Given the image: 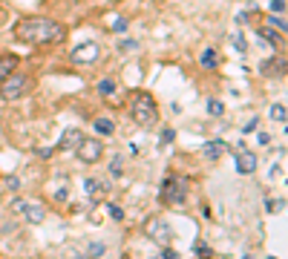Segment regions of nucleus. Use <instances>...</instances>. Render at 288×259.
<instances>
[{"instance_id":"nucleus-1","label":"nucleus","mask_w":288,"mask_h":259,"mask_svg":"<svg viewBox=\"0 0 288 259\" xmlns=\"http://www.w3.org/2000/svg\"><path fill=\"white\" fill-rule=\"evenodd\" d=\"M66 29L52 18H44V15H29V18H20L18 26H15V38L23 41V44L32 46H49L63 41Z\"/></svg>"},{"instance_id":"nucleus-2","label":"nucleus","mask_w":288,"mask_h":259,"mask_svg":"<svg viewBox=\"0 0 288 259\" xmlns=\"http://www.w3.org/2000/svg\"><path fill=\"white\" fill-rule=\"evenodd\" d=\"M133 121L141 130H150V127H156V121H159V107H156V101L150 92H138L133 98Z\"/></svg>"},{"instance_id":"nucleus-3","label":"nucleus","mask_w":288,"mask_h":259,"mask_svg":"<svg viewBox=\"0 0 288 259\" xmlns=\"http://www.w3.org/2000/svg\"><path fill=\"white\" fill-rule=\"evenodd\" d=\"M159 199H162L164 205H182V202L188 199V181L182 179V176H176V173H170L162 184Z\"/></svg>"},{"instance_id":"nucleus-4","label":"nucleus","mask_w":288,"mask_h":259,"mask_svg":"<svg viewBox=\"0 0 288 259\" xmlns=\"http://www.w3.org/2000/svg\"><path fill=\"white\" fill-rule=\"evenodd\" d=\"M29 87H32V78L15 69V72H9L6 78L0 81V95H3L6 101H15V98H20Z\"/></svg>"},{"instance_id":"nucleus-5","label":"nucleus","mask_w":288,"mask_h":259,"mask_svg":"<svg viewBox=\"0 0 288 259\" xmlns=\"http://www.w3.org/2000/svg\"><path fill=\"white\" fill-rule=\"evenodd\" d=\"M75 156H78L84 164H95V161L104 156V144L95 141V138H81V144L75 147Z\"/></svg>"},{"instance_id":"nucleus-6","label":"nucleus","mask_w":288,"mask_h":259,"mask_svg":"<svg viewBox=\"0 0 288 259\" xmlns=\"http://www.w3.org/2000/svg\"><path fill=\"white\" fill-rule=\"evenodd\" d=\"M15 210H18L26 222H32V225H41L46 219V210H44L41 202H15Z\"/></svg>"},{"instance_id":"nucleus-7","label":"nucleus","mask_w":288,"mask_h":259,"mask_svg":"<svg viewBox=\"0 0 288 259\" xmlns=\"http://www.w3.org/2000/svg\"><path fill=\"white\" fill-rule=\"evenodd\" d=\"M98 58H101V46L98 44H81L69 52L72 63H95Z\"/></svg>"},{"instance_id":"nucleus-8","label":"nucleus","mask_w":288,"mask_h":259,"mask_svg":"<svg viewBox=\"0 0 288 259\" xmlns=\"http://www.w3.org/2000/svg\"><path fill=\"white\" fill-rule=\"evenodd\" d=\"M144 233L153 242H159V245H167V242H170V228H167V222H162V219H150V222L144 225Z\"/></svg>"},{"instance_id":"nucleus-9","label":"nucleus","mask_w":288,"mask_h":259,"mask_svg":"<svg viewBox=\"0 0 288 259\" xmlns=\"http://www.w3.org/2000/svg\"><path fill=\"white\" fill-rule=\"evenodd\" d=\"M236 170H239L242 176L254 173V170H257V156H254V153H248L245 147H239V156H236Z\"/></svg>"},{"instance_id":"nucleus-10","label":"nucleus","mask_w":288,"mask_h":259,"mask_svg":"<svg viewBox=\"0 0 288 259\" xmlns=\"http://www.w3.org/2000/svg\"><path fill=\"white\" fill-rule=\"evenodd\" d=\"M262 75H282L285 72V58H271V61H262Z\"/></svg>"},{"instance_id":"nucleus-11","label":"nucleus","mask_w":288,"mask_h":259,"mask_svg":"<svg viewBox=\"0 0 288 259\" xmlns=\"http://www.w3.org/2000/svg\"><path fill=\"white\" fill-rule=\"evenodd\" d=\"M18 69V55H0V81L6 78V75H9V72H15Z\"/></svg>"},{"instance_id":"nucleus-12","label":"nucleus","mask_w":288,"mask_h":259,"mask_svg":"<svg viewBox=\"0 0 288 259\" xmlns=\"http://www.w3.org/2000/svg\"><path fill=\"white\" fill-rule=\"evenodd\" d=\"M81 138H84L81 130H66V133H63V141H61V150H75V147L81 144Z\"/></svg>"},{"instance_id":"nucleus-13","label":"nucleus","mask_w":288,"mask_h":259,"mask_svg":"<svg viewBox=\"0 0 288 259\" xmlns=\"http://www.w3.org/2000/svg\"><path fill=\"white\" fill-rule=\"evenodd\" d=\"M84 184H87V193H90V196H104V190H107L101 179H87Z\"/></svg>"},{"instance_id":"nucleus-14","label":"nucleus","mask_w":288,"mask_h":259,"mask_svg":"<svg viewBox=\"0 0 288 259\" xmlns=\"http://www.w3.org/2000/svg\"><path fill=\"white\" fill-rule=\"evenodd\" d=\"M222 150H225V144H222V141H210V144H207V147H205V156H207V159H219V156H222Z\"/></svg>"},{"instance_id":"nucleus-15","label":"nucleus","mask_w":288,"mask_h":259,"mask_svg":"<svg viewBox=\"0 0 288 259\" xmlns=\"http://www.w3.org/2000/svg\"><path fill=\"white\" fill-rule=\"evenodd\" d=\"M202 66H207V69H216V66H219V58H216V52H213V49L202 52Z\"/></svg>"},{"instance_id":"nucleus-16","label":"nucleus","mask_w":288,"mask_h":259,"mask_svg":"<svg viewBox=\"0 0 288 259\" xmlns=\"http://www.w3.org/2000/svg\"><path fill=\"white\" fill-rule=\"evenodd\" d=\"M260 32H262V38H268V41H271V44H274V46H282V32H279V35H277V32H271L268 26H262Z\"/></svg>"},{"instance_id":"nucleus-17","label":"nucleus","mask_w":288,"mask_h":259,"mask_svg":"<svg viewBox=\"0 0 288 259\" xmlns=\"http://www.w3.org/2000/svg\"><path fill=\"white\" fill-rule=\"evenodd\" d=\"M95 133L110 135V133H113V121H107V118H98V121H95Z\"/></svg>"},{"instance_id":"nucleus-18","label":"nucleus","mask_w":288,"mask_h":259,"mask_svg":"<svg viewBox=\"0 0 288 259\" xmlns=\"http://www.w3.org/2000/svg\"><path fill=\"white\" fill-rule=\"evenodd\" d=\"M98 92H101V95H107V98H110V95L116 92V84H113V81H101V84H98Z\"/></svg>"},{"instance_id":"nucleus-19","label":"nucleus","mask_w":288,"mask_h":259,"mask_svg":"<svg viewBox=\"0 0 288 259\" xmlns=\"http://www.w3.org/2000/svg\"><path fill=\"white\" fill-rule=\"evenodd\" d=\"M271 118H274V121H285V107H282V104L271 107Z\"/></svg>"},{"instance_id":"nucleus-20","label":"nucleus","mask_w":288,"mask_h":259,"mask_svg":"<svg viewBox=\"0 0 288 259\" xmlns=\"http://www.w3.org/2000/svg\"><path fill=\"white\" fill-rule=\"evenodd\" d=\"M271 15H285V0H271Z\"/></svg>"},{"instance_id":"nucleus-21","label":"nucleus","mask_w":288,"mask_h":259,"mask_svg":"<svg viewBox=\"0 0 288 259\" xmlns=\"http://www.w3.org/2000/svg\"><path fill=\"white\" fill-rule=\"evenodd\" d=\"M207 109H210L213 116H222V113H225V107H222L219 101H210V104H207Z\"/></svg>"},{"instance_id":"nucleus-22","label":"nucleus","mask_w":288,"mask_h":259,"mask_svg":"<svg viewBox=\"0 0 288 259\" xmlns=\"http://www.w3.org/2000/svg\"><path fill=\"white\" fill-rule=\"evenodd\" d=\"M271 26H277L279 32H285V20H282V18H277V15H271Z\"/></svg>"},{"instance_id":"nucleus-23","label":"nucleus","mask_w":288,"mask_h":259,"mask_svg":"<svg viewBox=\"0 0 288 259\" xmlns=\"http://www.w3.org/2000/svg\"><path fill=\"white\" fill-rule=\"evenodd\" d=\"M110 216H113V219H124V210L118 205H110Z\"/></svg>"},{"instance_id":"nucleus-24","label":"nucleus","mask_w":288,"mask_h":259,"mask_svg":"<svg viewBox=\"0 0 288 259\" xmlns=\"http://www.w3.org/2000/svg\"><path fill=\"white\" fill-rule=\"evenodd\" d=\"M234 46H236V52H245V41H242V35H234Z\"/></svg>"},{"instance_id":"nucleus-25","label":"nucleus","mask_w":288,"mask_h":259,"mask_svg":"<svg viewBox=\"0 0 288 259\" xmlns=\"http://www.w3.org/2000/svg\"><path fill=\"white\" fill-rule=\"evenodd\" d=\"M110 170H113L116 176H121V159H113V164H110Z\"/></svg>"},{"instance_id":"nucleus-26","label":"nucleus","mask_w":288,"mask_h":259,"mask_svg":"<svg viewBox=\"0 0 288 259\" xmlns=\"http://www.w3.org/2000/svg\"><path fill=\"white\" fill-rule=\"evenodd\" d=\"M113 29H116V32H124V29H127V20H124V18H118L116 23H113Z\"/></svg>"},{"instance_id":"nucleus-27","label":"nucleus","mask_w":288,"mask_h":259,"mask_svg":"<svg viewBox=\"0 0 288 259\" xmlns=\"http://www.w3.org/2000/svg\"><path fill=\"white\" fill-rule=\"evenodd\" d=\"M6 184H9V190H18V184H20V181L15 179V176H9V179H6Z\"/></svg>"},{"instance_id":"nucleus-28","label":"nucleus","mask_w":288,"mask_h":259,"mask_svg":"<svg viewBox=\"0 0 288 259\" xmlns=\"http://www.w3.org/2000/svg\"><path fill=\"white\" fill-rule=\"evenodd\" d=\"M257 124H260L257 118H254V121H248V124H245V133H254V130H257Z\"/></svg>"},{"instance_id":"nucleus-29","label":"nucleus","mask_w":288,"mask_h":259,"mask_svg":"<svg viewBox=\"0 0 288 259\" xmlns=\"http://www.w3.org/2000/svg\"><path fill=\"white\" fill-rule=\"evenodd\" d=\"M164 256H167V259H176V256H179V253H176V250H173V248H164Z\"/></svg>"}]
</instances>
